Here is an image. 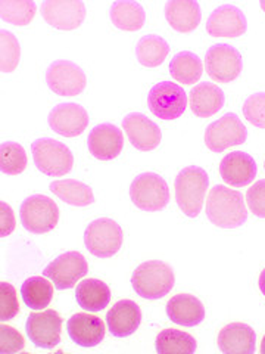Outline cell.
I'll return each mask as SVG.
<instances>
[{
	"label": "cell",
	"mask_w": 265,
	"mask_h": 354,
	"mask_svg": "<svg viewBox=\"0 0 265 354\" xmlns=\"http://www.w3.org/2000/svg\"><path fill=\"white\" fill-rule=\"evenodd\" d=\"M206 216L213 225L223 229H236L248 220V208L239 191L224 185L214 186L208 195Z\"/></svg>",
	"instance_id": "obj_1"
},
{
	"label": "cell",
	"mask_w": 265,
	"mask_h": 354,
	"mask_svg": "<svg viewBox=\"0 0 265 354\" xmlns=\"http://www.w3.org/2000/svg\"><path fill=\"white\" fill-rule=\"evenodd\" d=\"M174 283L173 269L159 260L141 263L131 276L132 290L146 300H159L171 292Z\"/></svg>",
	"instance_id": "obj_2"
},
{
	"label": "cell",
	"mask_w": 265,
	"mask_h": 354,
	"mask_svg": "<svg viewBox=\"0 0 265 354\" xmlns=\"http://www.w3.org/2000/svg\"><path fill=\"white\" fill-rule=\"evenodd\" d=\"M209 177L206 171L196 165L183 169L175 177V201L181 212L189 217H197L204 207Z\"/></svg>",
	"instance_id": "obj_3"
},
{
	"label": "cell",
	"mask_w": 265,
	"mask_h": 354,
	"mask_svg": "<svg viewBox=\"0 0 265 354\" xmlns=\"http://www.w3.org/2000/svg\"><path fill=\"white\" fill-rule=\"evenodd\" d=\"M36 167L46 176L59 177L72 170L74 155L70 148L55 139H39L31 145Z\"/></svg>",
	"instance_id": "obj_4"
},
{
	"label": "cell",
	"mask_w": 265,
	"mask_h": 354,
	"mask_svg": "<svg viewBox=\"0 0 265 354\" xmlns=\"http://www.w3.org/2000/svg\"><path fill=\"white\" fill-rule=\"evenodd\" d=\"M19 218L24 229L31 234H48L58 225L59 208L57 203L46 195H32L22 203Z\"/></svg>",
	"instance_id": "obj_5"
},
{
	"label": "cell",
	"mask_w": 265,
	"mask_h": 354,
	"mask_svg": "<svg viewBox=\"0 0 265 354\" xmlns=\"http://www.w3.org/2000/svg\"><path fill=\"white\" fill-rule=\"evenodd\" d=\"M123 229L112 218H97L87 226L84 232V243L87 250L99 259L115 256L123 247Z\"/></svg>",
	"instance_id": "obj_6"
},
{
	"label": "cell",
	"mask_w": 265,
	"mask_h": 354,
	"mask_svg": "<svg viewBox=\"0 0 265 354\" xmlns=\"http://www.w3.org/2000/svg\"><path fill=\"white\" fill-rule=\"evenodd\" d=\"M132 204L143 212H161L168 205L170 189L164 177L155 173H143L130 186Z\"/></svg>",
	"instance_id": "obj_7"
},
{
	"label": "cell",
	"mask_w": 265,
	"mask_h": 354,
	"mask_svg": "<svg viewBox=\"0 0 265 354\" xmlns=\"http://www.w3.org/2000/svg\"><path fill=\"white\" fill-rule=\"evenodd\" d=\"M248 130L236 114H226L209 124L205 130V145L215 153L245 143Z\"/></svg>",
	"instance_id": "obj_8"
},
{
	"label": "cell",
	"mask_w": 265,
	"mask_h": 354,
	"mask_svg": "<svg viewBox=\"0 0 265 354\" xmlns=\"http://www.w3.org/2000/svg\"><path fill=\"white\" fill-rule=\"evenodd\" d=\"M148 105L152 114L158 118L175 120L184 114L187 108V95L179 84L161 82L150 88Z\"/></svg>",
	"instance_id": "obj_9"
},
{
	"label": "cell",
	"mask_w": 265,
	"mask_h": 354,
	"mask_svg": "<svg viewBox=\"0 0 265 354\" xmlns=\"http://www.w3.org/2000/svg\"><path fill=\"white\" fill-rule=\"evenodd\" d=\"M206 73L214 82L231 83L235 82L243 70V59L240 52L227 43L214 44L209 48L205 58Z\"/></svg>",
	"instance_id": "obj_10"
},
{
	"label": "cell",
	"mask_w": 265,
	"mask_h": 354,
	"mask_svg": "<svg viewBox=\"0 0 265 354\" xmlns=\"http://www.w3.org/2000/svg\"><path fill=\"white\" fill-rule=\"evenodd\" d=\"M88 272V264L84 256L79 251H68L55 259L43 270L44 278L50 279L57 290H70L83 279Z\"/></svg>",
	"instance_id": "obj_11"
},
{
	"label": "cell",
	"mask_w": 265,
	"mask_h": 354,
	"mask_svg": "<svg viewBox=\"0 0 265 354\" xmlns=\"http://www.w3.org/2000/svg\"><path fill=\"white\" fill-rule=\"evenodd\" d=\"M46 83L59 96L80 95L87 84V77L79 65L71 61H55L46 71Z\"/></svg>",
	"instance_id": "obj_12"
},
{
	"label": "cell",
	"mask_w": 265,
	"mask_h": 354,
	"mask_svg": "<svg viewBox=\"0 0 265 354\" xmlns=\"http://www.w3.org/2000/svg\"><path fill=\"white\" fill-rule=\"evenodd\" d=\"M41 17L55 28L71 31L83 24L86 5L81 0H46L41 3Z\"/></svg>",
	"instance_id": "obj_13"
},
{
	"label": "cell",
	"mask_w": 265,
	"mask_h": 354,
	"mask_svg": "<svg viewBox=\"0 0 265 354\" xmlns=\"http://www.w3.org/2000/svg\"><path fill=\"white\" fill-rule=\"evenodd\" d=\"M26 329L32 344L41 348H55L61 342L62 319L55 310H43L28 316Z\"/></svg>",
	"instance_id": "obj_14"
},
{
	"label": "cell",
	"mask_w": 265,
	"mask_h": 354,
	"mask_svg": "<svg viewBox=\"0 0 265 354\" xmlns=\"http://www.w3.org/2000/svg\"><path fill=\"white\" fill-rule=\"evenodd\" d=\"M245 14L237 6L223 5L217 8L206 21V31L211 37L236 39L246 32Z\"/></svg>",
	"instance_id": "obj_15"
},
{
	"label": "cell",
	"mask_w": 265,
	"mask_h": 354,
	"mask_svg": "<svg viewBox=\"0 0 265 354\" xmlns=\"http://www.w3.org/2000/svg\"><path fill=\"white\" fill-rule=\"evenodd\" d=\"M49 126L55 133L65 138L80 136L88 126L87 111L79 104H59L49 114Z\"/></svg>",
	"instance_id": "obj_16"
},
{
	"label": "cell",
	"mask_w": 265,
	"mask_h": 354,
	"mask_svg": "<svg viewBox=\"0 0 265 354\" xmlns=\"http://www.w3.org/2000/svg\"><path fill=\"white\" fill-rule=\"evenodd\" d=\"M87 145L88 151H90L95 158L101 161H110L117 158L121 151H123V131L114 124H99L88 135Z\"/></svg>",
	"instance_id": "obj_17"
},
{
	"label": "cell",
	"mask_w": 265,
	"mask_h": 354,
	"mask_svg": "<svg viewBox=\"0 0 265 354\" xmlns=\"http://www.w3.org/2000/svg\"><path fill=\"white\" fill-rule=\"evenodd\" d=\"M123 127L131 145L139 151H153L159 147L162 133L158 124L140 113L128 114L123 120Z\"/></svg>",
	"instance_id": "obj_18"
},
{
	"label": "cell",
	"mask_w": 265,
	"mask_h": 354,
	"mask_svg": "<svg viewBox=\"0 0 265 354\" xmlns=\"http://www.w3.org/2000/svg\"><path fill=\"white\" fill-rule=\"evenodd\" d=\"M257 162L246 152H231L219 162V174L230 186H248L257 176Z\"/></svg>",
	"instance_id": "obj_19"
},
{
	"label": "cell",
	"mask_w": 265,
	"mask_h": 354,
	"mask_svg": "<svg viewBox=\"0 0 265 354\" xmlns=\"http://www.w3.org/2000/svg\"><path fill=\"white\" fill-rule=\"evenodd\" d=\"M217 342L224 354H253L257 350V334L249 325L235 322L219 330Z\"/></svg>",
	"instance_id": "obj_20"
},
{
	"label": "cell",
	"mask_w": 265,
	"mask_h": 354,
	"mask_svg": "<svg viewBox=\"0 0 265 354\" xmlns=\"http://www.w3.org/2000/svg\"><path fill=\"white\" fill-rule=\"evenodd\" d=\"M66 330L77 346L96 347L105 338V324L102 319L88 313H77L66 322Z\"/></svg>",
	"instance_id": "obj_21"
},
{
	"label": "cell",
	"mask_w": 265,
	"mask_h": 354,
	"mask_svg": "<svg viewBox=\"0 0 265 354\" xmlns=\"http://www.w3.org/2000/svg\"><path fill=\"white\" fill-rule=\"evenodd\" d=\"M141 322V310L131 300H121L112 306L106 315V324L110 334L117 338H126L135 334Z\"/></svg>",
	"instance_id": "obj_22"
},
{
	"label": "cell",
	"mask_w": 265,
	"mask_h": 354,
	"mask_svg": "<svg viewBox=\"0 0 265 354\" xmlns=\"http://www.w3.org/2000/svg\"><path fill=\"white\" fill-rule=\"evenodd\" d=\"M167 315L171 322L192 328L204 322L205 307L195 295L179 294L174 295L167 303Z\"/></svg>",
	"instance_id": "obj_23"
},
{
	"label": "cell",
	"mask_w": 265,
	"mask_h": 354,
	"mask_svg": "<svg viewBox=\"0 0 265 354\" xmlns=\"http://www.w3.org/2000/svg\"><path fill=\"white\" fill-rule=\"evenodd\" d=\"M165 18L168 24L179 32H190L201 22V6L195 0H170L165 3Z\"/></svg>",
	"instance_id": "obj_24"
},
{
	"label": "cell",
	"mask_w": 265,
	"mask_h": 354,
	"mask_svg": "<svg viewBox=\"0 0 265 354\" xmlns=\"http://www.w3.org/2000/svg\"><path fill=\"white\" fill-rule=\"evenodd\" d=\"M226 95L214 83H201L190 92V109L199 118H209L223 109Z\"/></svg>",
	"instance_id": "obj_25"
},
{
	"label": "cell",
	"mask_w": 265,
	"mask_h": 354,
	"mask_svg": "<svg viewBox=\"0 0 265 354\" xmlns=\"http://www.w3.org/2000/svg\"><path fill=\"white\" fill-rule=\"evenodd\" d=\"M79 306L86 312H101L110 301L109 286L99 279H86L79 283L75 291Z\"/></svg>",
	"instance_id": "obj_26"
},
{
	"label": "cell",
	"mask_w": 265,
	"mask_h": 354,
	"mask_svg": "<svg viewBox=\"0 0 265 354\" xmlns=\"http://www.w3.org/2000/svg\"><path fill=\"white\" fill-rule=\"evenodd\" d=\"M109 18L112 24L124 31H139L146 22L145 9L140 3L131 0H118L110 8Z\"/></svg>",
	"instance_id": "obj_27"
},
{
	"label": "cell",
	"mask_w": 265,
	"mask_h": 354,
	"mask_svg": "<svg viewBox=\"0 0 265 354\" xmlns=\"http://www.w3.org/2000/svg\"><path fill=\"white\" fill-rule=\"evenodd\" d=\"M49 189L63 203L74 207H87L95 203V195L92 187L74 179L57 180L50 183Z\"/></svg>",
	"instance_id": "obj_28"
},
{
	"label": "cell",
	"mask_w": 265,
	"mask_h": 354,
	"mask_svg": "<svg viewBox=\"0 0 265 354\" xmlns=\"http://www.w3.org/2000/svg\"><path fill=\"white\" fill-rule=\"evenodd\" d=\"M170 73L175 82L190 86L201 80L204 65L193 52H180L173 58L170 64Z\"/></svg>",
	"instance_id": "obj_29"
},
{
	"label": "cell",
	"mask_w": 265,
	"mask_h": 354,
	"mask_svg": "<svg viewBox=\"0 0 265 354\" xmlns=\"http://www.w3.org/2000/svg\"><path fill=\"white\" fill-rule=\"evenodd\" d=\"M170 46L162 37L149 35L141 37L136 44V57L143 66L155 68L159 66L168 57Z\"/></svg>",
	"instance_id": "obj_30"
},
{
	"label": "cell",
	"mask_w": 265,
	"mask_h": 354,
	"mask_svg": "<svg viewBox=\"0 0 265 354\" xmlns=\"http://www.w3.org/2000/svg\"><path fill=\"white\" fill-rule=\"evenodd\" d=\"M21 295L26 306L32 310H43L53 298V286L41 276H32L21 286Z\"/></svg>",
	"instance_id": "obj_31"
},
{
	"label": "cell",
	"mask_w": 265,
	"mask_h": 354,
	"mask_svg": "<svg viewBox=\"0 0 265 354\" xmlns=\"http://www.w3.org/2000/svg\"><path fill=\"white\" fill-rule=\"evenodd\" d=\"M197 348L196 339L179 329H164L157 337V351L161 354L167 353H187L192 354Z\"/></svg>",
	"instance_id": "obj_32"
},
{
	"label": "cell",
	"mask_w": 265,
	"mask_h": 354,
	"mask_svg": "<svg viewBox=\"0 0 265 354\" xmlns=\"http://www.w3.org/2000/svg\"><path fill=\"white\" fill-rule=\"evenodd\" d=\"M37 6L32 0H2L0 17L12 26H27L36 15Z\"/></svg>",
	"instance_id": "obj_33"
},
{
	"label": "cell",
	"mask_w": 265,
	"mask_h": 354,
	"mask_svg": "<svg viewBox=\"0 0 265 354\" xmlns=\"http://www.w3.org/2000/svg\"><path fill=\"white\" fill-rule=\"evenodd\" d=\"M27 167V153L17 142L0 145V170L8 176H18Z\"/></svg>",
	"instance_id": "obj_34"
},
{
	"label": "cell",
	"mask_w": 265,
	"mask_h": 354,
	"mask_svg": "<svg viewBox=\"0 0 265 354\" xmlns=\"http://www.w3.org/2000/svg\"><path fill=\"white\" fill-rule=\"evenodd\" d=\"M21 58V48L18 39L10 31H0V70L2 73H12Z\"/></svg>",
	"instance_id": "obj_35"
},
{
	"label": "cell",
	"mask_w": 265,
	"mask_h": 354,
	"mask_svg": "<svg viewBox=\"0 0 265 354\" xmlns=\"http://www.w3.org/2000/svg\"><path fill=\"white\" fill-rule=\"evenodd\" d=\"M243 115L252 126L265 129V93L251 95L243 104Z\"/></svg>",
	"instance_id": "obj_36"
},
{
	"label": "cell",
	"mask_w": 265,
	"mask_h": 354,
	"mask_svg": "<svg viewBox=\"0 0 265 354\" xmlns=\"http://www.w3.org/2000/svg\"><path fill=\"white\" fill-rule=\"evenodd\" d=\"M19 312V303L15 288L8 282H0V320L14 319Z\"/></svg>",
	"instance_id": "obj_37"
},
{
	"label": "cell",
	"mask_w": 265,
	"mask_h": 354,
	"mask_svg": "<svg viewBox=\"0 0 265 354\" xmlns=\"http://www.w3.org/2000/svg\"><path fill=\"white\" fill-rule=\"evenodd\" d=\"M24 338L17 329L8 325L0 326V351H2V354L18 353L24 350Z\"/></svg>",
	"instance_id": "obj_38"
},
{
	"label": "cell",
	"mask_w": 265,
	"mask_h": 354,
	"mask_svg": "<svg viewBox=\"0 0 265 354\" xmlns=\"http://www.w3.org/2000/svg\"><path fill=\"white\" fill-rule=\"evenodd\" d=\"M246 203L257 217L265 218V179L258 180L246 192Z\"/></svg>",
	"instance_id": "obj_39"
},
{
	"label": "cell",
	"mask_w": 265,
	"mask_h": 354,
	"mask_svg": "<svg viewBox=\"0 0 265 354\" xmlns=\"http://www.w3.org/2000/svg\"><path fill=\"white\" fill-rule=\"evenodd\" d=\"M15 229V216L12 208L5 201L0 203V236L5 238L12 234Z\"/></svg>",
	"instance_id": "obj_40"
},
{
	"label": "cell",
	"mask_w": 265,
	"mask_h": 354,
	"mask_svg": "<svg viewBox=\"0 0 265 354\" xmlns=\"http://www.w3.org/2000/svg\"><path fill=\"white\" fill-rule=\"evenodd\" d=\"M258 285H259V290H261V292L265 295V269H264V270L261 272V274H259Z\"/></svg>",
	"instance_id": "obj_41"
},
{
	"label": "cell",
	"mask_w": 265,
	"mask_h": 354,
	"mask_svg": "<svg viewBox=\"0 0 265 354\" xmlns=\"http://www.w3.org/2000/svg\"><path fill=\"white\" fill-rule=\"evenodd\" d=\"M259 351H261L262 354H265V335H264V338H262V342H261V348H259Z\"/></svg>",
	"instance_id": "obj_42"
},
{
	"label": "cell",
	"mask_w": 265,
	"mask_h": 354,
	"mask_svg": "<svg viewBox=\"0 0 265 354\" xmlns=\"http://www.w3.org/2000/svg\"><path fill=\"white\" fill-rule=\"evenodd\" d=\"M261 8H262V10L265 12V0H262V2H261Z\"/></svg>",
	"instance_id": "obj_43"
},
{
	"label": "cell",
	"mask_w": 265,
	"mask_h": 354,
	"mask_svg": "<svg viewBox=\"0 0 265 354\" xmlns=\"http://www.w3.org/2000/svg\"><path fill=\"white\" fill-rule=\"evenodd\" d=\"M264 169H265V162H264Z\"/></svg>",
	"instance_id": "obj_44"
}]
</instances>
